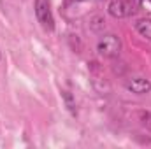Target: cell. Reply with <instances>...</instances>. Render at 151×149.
I'll use <instances>...</instances> for the list:
<instances>
[{"label": "cell", "instance_id": "cell-1", "mask_svg": "<svg viewBox=\"0 0 151 149\" xmlns=\"http://www.w3.org/2000/svg\"><path fill=\"white\" fill-rule=\"evenodd\" d=\"M97 51L104 58H116L121 51V39L116 34H106L99 39L97 42Z\"/></svg>", "mask_w": 151, "mask_h": 149}, {"label": "cell", "instance_id": "cell-2", "mask_svg": "<svg viewBox=\"0 0 151 149\" xmlns=\"http://www.w3.org/2000/svg\"><path fill=\"white\" fill-rule=\"evenodd\" d=\"M34 9H35V18L40 23V27L44 30L51 32L55 28V18H53V12H51V2L49 0H35Z\"/></svg>", "mask_w": 151, "mask_h": 149}, {"label": "cell", "instance_id": "cell-3", "mask_svg": "<svg viewBox=\"0 0 151 149\" xmlns=\"http://www.w3.org/2000/svg\"><path fill=\"white\" fill-rule=\"evenodd\" d=\"M109 14L116 18V19H123V18H128L135 12L134 9V4L130 0H111L109 7H107Z\"/></svg>", "mask_w": 151, "mask_h": 149}, {"label": "cell", "instance_id": "cell-4", "mask_svg": "<svg viewBox=\"0 0 151 149\" xmlns=\"http://www.w3.org/2000/svg\"><path fill=\"white\" fill-rule=\"evenodd\" d=\"M125 88L134 93V95H146L151 91V81L148 77H142V75H135V77H130L127 82H125Z\"/></svg>", "mask_w": 151, "mask_h": 149}, {"label": "cell", "instance_id": "cell-5", "mask_svg": "<svg viewBox=\"0 0 151 149\" xmlns=\"http://www.w3.org/2000/svg\"><path fill=\"white\" fill-rule=\"evenodd\" d=\"M135 30L141 37H144L146 40L151 42V19H139L135 23Z\"/></svg>", "mask_w": 151, "mask_h": 149}, {"label": "cell", "instance_id": "cell-6", "mask_svg": "<svg viewBox=\"0 0 151 149\" xmlns=\"http://www.w3.org/2000/svg\"><path fill=\"white\" fill-rule=\"evenodd\" d=\"M63 100H65L69 111L72 112V114H76V104H74V100H72V95H70L69 91H63Z\"/></svg>", "mask_w": 151, "mask_h": 149}, {"label": "cell", "instance_id": "cell-7", "mask_svg": "<svg viewBox=\"0 0 151 149\" xmlns=\"http://www.w3.org/2000/svg\"><path fill=\"white\" fill-rule=\"evenodd\" d=\"M141 117H142V125H144V126L151 132V112H144Z\"/></svg>", "mask_w": 151, "mask_h": 149}, {"label": "cell", "instance_id": "cell-8", "mask_svg": "<svg viewBox=\"0 0 151 149\" xmlns=\"http://www.w3.org/2000/svg\"><path fill=\"white\" fill-rule=\"evenodd\" d=\"M139 2V5H141V9H144V11H148L151 14V0H137Z\"/></svg>", "mask_w": 151, "mask_h": 149}]
</instances>
